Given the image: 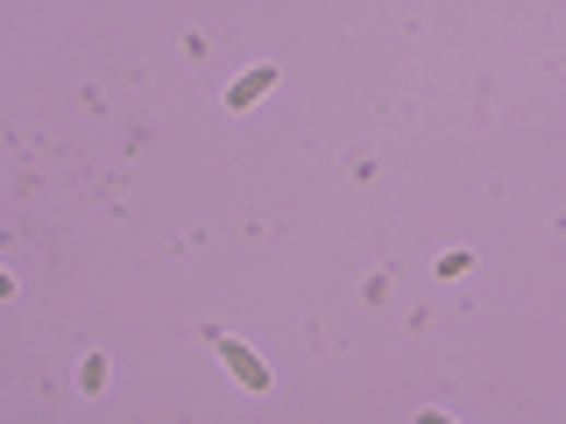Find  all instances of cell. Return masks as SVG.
Wrapping results in <instances>:
<instances>
[{
  "label": "cell",
  "instance_id": "1",
  "mask_svg": "<svg viewBox=\"0 0 566 424\" xmlns=\"http://www.w3.org/2000/svg\"><path fill=\"white\" fill-rule=\"evenodd\" d=\"M213 354L227 361V375H234V382L248 389V397H262V389H270V368H262V354H248L241 340H227V332H213Z\"/></svg>",
  "mask_w": 566,
  "mask_h": 424
},
{
  "label": "cell",
  "instance_id": "2",
  "mask_svg": "<svg viewBox=\"0 0 566 424\" xmlns=\"http://www.w3.org/2000/svg\"><path fill=\"white\" fill-rule=\"evenodd\" d=\"M270 85H276V64H256V71H241V79L227 85V106H234V114H248V106H256L262 93H270Z\"/></svg>",
  "mask_w": 566,
  "mask_h": 424
},
{
  "label": "cell",
  "instance_id": "3",
  "mask_svg": "<svg viewBox=\"0 0 566 424\" xmlns=\"http://www.w3.org/2000/svg\"><path fill=\"white\" fill-rule=\"evenodd\" d=\"M468 269H474L468 248H446V255H439V276H468Z\"/></svg>",
  "mask_w": 566,
  "mask_h": 424
},
{
  "label": "cell",
  "instance_id": "4",
  "mask_svg": "<svg viewBox=\"0 0 566 424\" xmlns=\"http://www.w3.org/2000/svg\"><path fill=\"white\" fill-rule=\"evenodd\" d=\"M418 424H460V417H446V411H425V417H418Z\"/></svg>",
  "mask_w": 566,
  "mask_h": 424
},
{
  "label": "cell",
  "instance_id": "5",
  "mask_svg": "<svg viewBox=\"0 0 566 424\" xmlns=\"http://www.w3.org/2000/svg\"><path fill=\"white\" fill-rule=\"evenodd\" d=\"M0 297H14V276H8V269H0Z\"/></svg>",
  "mask_w": 566,
  "mask_h": 424
}]
</instances>
